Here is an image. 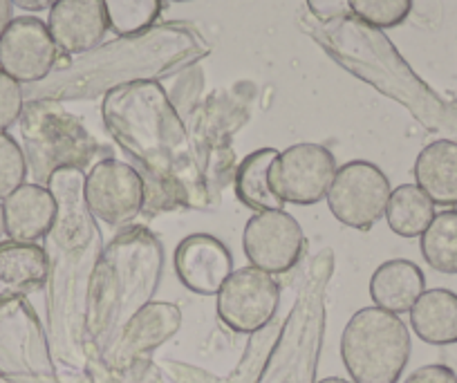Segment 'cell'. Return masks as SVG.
Masks as SVG:
<instances>
[{
  "label": "cell",
  "mask_w": 457,
  "mask_h": 383,
  "mask_svg": "<svg viewBox=\"0 0 457 383\" xmlns=\"http://www.w3.org/2000/svg\"><path fill=\"white\" fill-rule=\"evenodd\" d=\"M348 10L370 28L388 29L411 16L412 0H348Z\"/></svg>",
  "instance_id": "obj_28"
},
{
  "label": "cell",
  "mask_w": 457,
  "mask_h": 383,
  "mask_svg": "<svg viewBox=\"0 0 457 383\" xmlns=\"http://www.w3.org/2000/svg\"><path fill=\"white\" fill-rule=\"evenodd\" d=\"M417 337L430 346L457 343V294L451 289H426L411 310Z\"/></svg>",
  "instance_id": "obj_23"
},
{
  "label": "cell",
  "mask_w": 457,
  "mask_h": 383,
  "mask_svg": "<svg viewBox=\"0 0 457 383\" xmlns=\"http://www.w3.org/2000/svg\"><path fill=\"white\" fill-rule=\"evenodd\" d=\"M426 292V279L420 267L403 258L384 262L370 279V296L377 307L390 314H406Z\"/></svg>",
  "instance_id": "obj_20"
},
{
  "label": "cell",
  "mask_w": 457,
  "mask_h": 383,
  "mask_svg": "<svg viewBox=\"0 0 457 383\" xmlns=\"http://www.w3.org/2000/svg\"><path fill=\"white\" fill-rule=\"evenodd\" d=\"M101 3L110 29L121 38L146 34L162 14V0H101Z\"/></svg>",
  "instance_id": "obj_27"
},
{
  "label": "cell",
  "mask_w": 457,
  "mask_h": 383,
  "mask_svg": "<svg viewBox=\"0 0 457 383\" xmlns=\"http://www.w3.org/2000/svg\"><path fill=\"white\" fill-rule=\"evenodd\" d=\"M5 236V213H3V204H0V237Z\"/></svg>",
  "instance_id": "obj_34"
},
{
  "label": "cell",
  "mask_w": 457,
  "mask_h": 383,
  "mask_svg": "<svg viewBox=\"0 0 457 383\" xmlns=\"http://www.w3.org/2000/svg\"><path fill=\"white\" fill-rule=\"evenodd\" d=\"M403 383H457V374L442 363L421 365Z\"/></svg>",
  "instance_id": "obj_31"
},
{
  "label": "cell",
  "mask_w": 457,
  "mask_h": 383,
  "mask_svg": "<svg viewBox=\"0 0 457 383\" xmlns=\"http://www.w3.org/2000/svg\"><path fill=\"white\" fill-rule=\"evenodd\" d=\"M332 271L334 255L325 249L312 261L258 383H316L325 334V298Z\"/></svg>",
  "instance_id": "obj_5"
},
{
  "label": "cell",
  "mask_w": 457,
  "mask_h": 383,
  "mask_svg": "<svg viewBox=\"0 0 457 383\" xmlns=\"http://www.w3.org/2000/svg\"><path fill=\"white\" fill-rule=\"evenodd\" d=\"M433 218V200L417 184H402L390 193L386 220L399 237H421Z\"/></svg>",
  "instance_id": "obj_25"
},
{
  "label": "cell",
  "mask_w": 457,
  "mask_h": 383,
  "mask_svg": "<svg viewBox=\"0 0 457 383\" xmlns=\"http://www.w3.org/2000/svg\"><path fill=\"white\" fill-rule=\"evenodd\" d=\"M182 323V312L170 303H151L129 323L120 341L99 359L105 368L121 370L142 361L144 354L169 341ZM92 363V361H90Z\"/></svg>",
  "instance_id": "obj_16"
},
{
  "label": "cell",
  "mask_w": 457,
  "mask_h": 383,
  "mask_svg": "<svg viewBox=\"0 0 457 383\" xmlns=\"http://www.w3.org/2000/svg\"><path fill=\"white\" fill-rule=\"evenodd\" d=\"M164 251L146 229H129L99 255L87 294L83 350L87 363L99 361L120 341L130 321L160 287Z\"/></svg>",
  "instance_id": "obj_3"
},
{
  "label": "cell",
  "mask_w": 457,
  "mask_h": 383,
  "mask_svg": "<svg viewBox=\"0 0 457 383\" xmlns=\"http://www.w3.org/2000/svg\"><path fill=\"white\" fill-rule=\"evenodd\" d=\"M21 135L34 184H47L61 169H86L99 153L90 130L52 99H32L23 105Z\"/></svg>",
  "instance_id": "obj_6"
},
{
  "label": "cell",
  "mask_w": 457,
  "mask_h": 383,
  "mask_svg": "<svg viewBox=\"0 0 457 383\" xmlns=\"http://www.w3.org/2000/svg\"><path fill=\"white\" fill-rule=\"evenodd\" d=\"M319 383H353V381H345V379H341V377H329V379H323V381H319Z\"/></svg>",
  "instance_id": "obj_35"
},
{
  "label": "cell",
  "mask_w": 457,
  "mask_h": 383,
  "mask_svg": "<svg viewBox=\"0 0 457 383\" xmlns=\"http://www.w3.org/2000/svg\"><path fill=\"white\" fill-rule=\"evenodd\" d=\"M390 193V179L379 166L366 160H354L337 171L325 200L338 222L359 231H370L386 215Z\"/></svg>",
  "instance_id": "obj_9"
},
{
  "label": "cell",
  "mask_w": 457,
  "mask_h": 383,
  "mask_svg": "<svg viewBox=\"0 0 457 383\" xmlns=\"http://www.w3.org/2000/svg\"><path fill=\"white\" fill-rule=\"evenodd\" d=\"M337 171L334 155L325 146L294 144L271 166V187L285 202L310 206L328 197Z\"/></svg>",
  "instance_id": "obj_12"
},
{
  "label": "cell",
  "mask_w": 457,
  "mask_h": 383,
  "mask_svg": "<svg viewBox=\"0 0 457 383\" xmlns=\"http://www.w3.org/2000/svg\"><path fill=\"white\" fill-rule=\"evenodd\" d=\"M175 271L187 289L213 296L234 274V258L222 240L209 233H193L175 249Z\"/></svg>",
  "instance_id": "obj_15"
},
{
  "label": "cell",
  "mask_w": 457,
  "mask_h": 383,
  "mask_svg": "<svg viewBox=\"0 0 457 383\" xmlns=\"http://www.w3.org/2000/svg\"><path fill=\"white\" fill-rule=\"evenodd\" d=\"M421 255L426 265L439 274H457V209L435 213L421 233Z\"/></svg>",
  "instance_id": "obj_26"
},
{
  "label": "cell",
  "mask_w": 457,
  "mask_h": 383,
  "mask_svg": "<svg viewBox=\"0 0 457 383\" xmlns=\"http://www.w3.org/2000/svg\"><path fill=\"white\" fill-rule=\"evenodd\" d=\"M247 261L267 274H285L294 270L305 249V236L287 211H262L247 222L243 233Z\"/></svg>",
  "instance_id": "obj_13"
},
{
  "label": "cell",
  "mask_w": 457,
  "mask_h": 383,
  "mask_svg": "<svg viewBox=\"0 0 457 383\" xmlns=\"http://www.w3.org/2000/svg\"><path fill=\"white\" fill-rule=\"evenodd\" d=\"M83 169H61L47 182L56 200V218L46 236L47 319L52 354L72 370H86L83 350L87 294L104 251L99 227L83 193Z\"/></svg>",
  "instance_id": "obj_2"
},
{
  "label": "cell",
  "mask_w": 457,
  "mask_h": 383,
  "mask_svg": "<svg viewBox=\"0 0 457 383\" xmlns=\"http://www.w3.org/2000/svg\"><path fill=\"white\" fill-rule=\"evenodd\" d=\"M47 29L63 54H87L104 43L108 16L101 0H59L50 10Z\"/></svg>",
  "instance_id": "obj_17"
},
{
  "label": "cell",
  "mask_w": 457,
  "mask_h": 383,
  "mask_svg": "<svg viewBox=\"0 0 457 383\" xmlns=\"http://www.w3.org/2000/svg\"><path fill=\"white\" fill-rule=\"evenodd\" d=\"M276 148H261L245 157L236 173V196L245 206L256 213L262 211H280L285 200L271 187V166L278 160Z\"/></svg>",
  "instance_id": "obj_24"
},
{
  "label": "cell",
  "mask_w": 457,
  "mask_h": 383,
  "mask_svg": "<svg viewBox=\"0 0 457 383\" xmlns=\"http://www.w3.org/2000/svg\"><path fill=\"white\" fill-rule=\"evenodd\" d=\"M417 187L439 206L457 204V142L437 139L417 155Z\"/></svg>",
  "instance_id": "obj_21"
},
{
  "label": "cell",
  "mask_w": 457,
  "mask_h": 383,
  "mask_svg": "<svg viewBox=\"0 0 457 383\" xmlns=\"http://www.w3.org/2000/svg\"><path fill=\"white\" fill-rule=\"evenodd\" d=\"M86 202L96 222L124 227L146 206V182L126 162L101 160L86 175Z\"/></svg>",
  "instance_id": "obj_10"
},
{
  "label": "cell",
  "mask_w": 457,
  "mask_h": 383,
  "mask_svg": "<svg viewBox=\"0 0 457 383\" xmlns=\"http://www.w3.org/2000/svg\"><path fill=\"white\" fill-rule=\"evenodd\" d=\"M59 0H12V5L21 7L25 12H43L52 10Z\"/></svg>",
  "instance_id": "obj_32"
},
{
  "label": "cell",
  "mask_w": 457,
  "mask_h": 383,
  "mask_svg": "<svg viewBox=\"0 0 457 383\" xmlns=\"http://www.w3.org/2000/svg\"><path fill=\"white\" fill-rule=\"evenodd\" d=\"M280 328H283V325L271 321V323L267 325V328H262L261 332L252 334V341H249L247 352H245L243 363L236 368V372L228 379H215L213 374H206L202 372V370L191 368V365L170 363V361L164 363V368L169 370V374L178 383H258L261 381L262 370H265L267 359H270L271 350H274Z\"/></svg>",
  "instance_id": "obj_22"
},
{
  "label": "cell",
  "mask_w": 457,
  "mask_h": 383,
  "mask_svg": "<svg viewBox=\"0 0 457 383\" xmlns=\"http://www.w3.org/2000/svg\"><path fill=\"white\" fill-rule=\"evenodd\" d=\"M206 50V43L193 29L173 23L162 25L87 52L38 86L34 99H86L129 83L153 81Z\"/></svg>",
  "instance_id": "obj_4"
},
{
  "label": "cell",
  "mask_w": 457,
  "mask_h": 383,
  "mask_svg": "<svg viewBox=\"0 0 457 383\" xmlns=\"http://www.w3.org/2000/svg\"><path fill=\"white\" fill-rule=\"evenodd\" d=\"M10 240L37 242L50 233L56 218V200L43 184H23L3 204Z\"/></svg>",
  "instance_id": "obj_19"
},
{
  "label": "cell",
  "mask_w": 457,
  "mask_h": 383,
  "mask_svg": "<svg viewBox=\"0 0 457 383\" xmlns=\"http://www.w3.org/2000/svg\"><path fill=\"white\" fill-rule=\"evenodd\" d=\"M12 23V0H0V37Z\"/></svg>",
  "instance_id": "obj_33"
},
{
  "label": "cell",
  "mask_w": 457,
  "mask_h": 383,
  "mask_svg": "<svg viewBox=\"0 0 457 383\" xmlns=\"http://www.w3.org/2000/svg\"><path fill=\"white\" fill-rule=\"evenodd\" d=\"M169 3H188V0H169Z\"/></svg>",
  "instance_id": "obj_36"
},
{
  "label": "cell",
  "mask_w": 457,
  "mask_h": 383,
  "mask_svg": "<svg viewBox=\"0 0 457 383\" xmlns=\"http://www.w3.org/2000/svg\"><path fill=\"white\" fill-rule=\"evenodd\" d=\"M0 374L12 379L56 377L50 341L25 298L0 301Z\"/></svg>",
  "instance_id": "obj_8"
},
{
  "label": "cell",
  "mask_w": 457,
  "mask_h": 383,
  "mask_svg": "<svg viewBox=\"0 0 457 383\" xmlns=\"http://www.w3.org/2000/svg\"><path fill=\"white\" fill-rule=\"evenodd\" d=\"M47 254L37 242H0V301L28 298L47 285Z\"/></svg>",
  "instance_id": "obj_18"
},
{
  "label": "cell",
  "mask_w": 457,
  "mask_h": 383,
  "mask_svg": "<svg viewBox=\"0 0 457 383\" xmlns=\"http://www.w3.org/2000/svg\"><path fill=\"white\" fill-rule=\"evenodd\" d=\"M59 47L41 19H12L0 37V68L19 83H41L54 72Z\"/></svg>",
  "instance_id": "obj_14"
},
{
  "label": "cell",
  "mask_w": 457,
  "mask_h": 383,
  "mask_svg": "<svg viewBox=\"0 0 457 383\" xmlns=\"http://www.w3.org/2000/svg\"><path fill=\"white\" fill-rule=\"evenodd\" d=\"M25 105L23 87L0 68V133H7L21 119Z\"/></svg>",
  "instance_id": "obj_30"
},
{
  "label": "cell",
  "mask_w": 457,
  "mask_h": 383,
  "mask_svg": "<svg viewBox=\"0 0 457 383\" xmlns=\"http://www.w3.org/2000/svg\"><path fill=\"white\" fill-rule=\"evenodd\" d=\"M101 114L114 142L139 164L146 206L209 209L213 193L187 128L160 83L137 81L105 92Z\"/></svg>",
  "instance_id": "obj_1"
},
{
  "label": "cell",
  "mask_w": 457,
  "mask_h": 383,
  "mask_svg": "<svg viewBox=\"0 0 457 383\" xmlns=\"http://www.w3.org/2000/svg\"><path fill=\"white\" fill-rule=\"evenodd\" d=\"M278 305V283L256 267L236 270L218 292L220 321L238 334L261 332L274 321Z\"/></svg>",
  "instance_id": "obj_11"
},
{
  "label": "cell",
  "mask_w": 457,
  "mask_h": 383,
  "mask_svg": "<svg viewBox=\"0 0 457 383\" xmlns=\"http://www.w3.org/2000/svg\"><path fill=\"white\" fill-rule=\"evenodd\" d=\"M28 178V160L12 135L0 133V200L10 197Z\"/></svg>",
  "instance_id": "obj_29"
},
{
  "label": "cell",
  "mask_w": 457,
  "mask_h": 383,
  "mask_svg": "<svg viewBox=\"0 0 457 383\" xmlns=\"http://www.w3.org/2000/svg\"><path fill=\"white\" fill-rule=\"evenodd\" d=\"M411 350L406 323L381 307L359 310L341 337V356L353 383H397Z\"/></svg>",
  "instance_id": "obj_7"
}]
</instances>
